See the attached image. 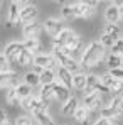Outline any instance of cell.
<instances>
[{"instance_id":"1","label":"cell","mask_w":123,"mask_h":125,"mask_svg":"<svg viewBox=\"0 0 123 125\" xmlns=\"http://www.w3.org/2000/svg\"><path fill=\"white\" fill-rule=\"evenodd\" d=\"M104 54H106V49L103 47L100 41H93L89 42L88 46H86V49H84V52H83L81 59V68H93V66H98L100 62L104 59Z\"/></svg>"},{"instance_id":"2","label":"cell","mask_w":123,"mask_h":125,"mask_svg":"<svg viewBox=\"0 0 123 125\" xmlns=\"http://www.w3.org/2000/svg\"><path fill=\"white\" fill-rule=\"evenodd\" d=\"M52 54H54V58H56V61H57V66L66 68V69L71 71L73 74L81 73V62L78 61V59H74V58H71V56H66V54H62L59 51H54V49H52Z\"/></svg>"},{"instance_id":"3","label":"cell","mask_w":123,"mask_h":125,"mask_svg":"<svg viewBox=\"0 0 123 125\" xmlns=\"http://www.w3.org/2000/svg\"><path fill=\"white\" fill-rule=\"evenodd\" d=\"M20 106L25 110V112L36 115V113H41V112H47L49 103L42 102L39 96H29V98H25V100L20 102Z\"/></svg>"},{"instance_id":"4","label":"cell","mask_w":123,"mask_h":125,"mask_svg":"<svg viewBox=\"0 0 123 125\" xmlns=\"http://www.w3.org/2000/svg\"><path fill=\"white\" fill-rule=\"evenodd\" d=\"M24 5H25L24 2H10L9 12H7L5 27H12V25H19L20 24V10H22Z\"/></svg>"},{"instance_id":"5","label":"cell","mask_w":123,"mask_h":125,"mask_svg":"<svg viewBox=\"0 0 123 125\" xmlns=\"http://www.w3.org/2000/svg\"><path fill=\"white\" fill-rule=\"evenodd\" d=\"M24 49H25V47H24L22 42H17V41L9 42V44L5 46V49H3V51H5L3 56L9 59L10 64H17V62H19V56H20V52Z\"/></svg>"},{"instance_id":"6","label":"cell","mask_w":123,"mask_h":125,"mask_svg":"<svg viewBox=\"0 0 123 125\" xmlns=\"http://www.w3.org/2000/svg\"><path fill=\"white\" fill-rule=\"evenodd\" d=\"M39 17V9L36 3H25L20 10V22L24 25L27 24H32V22H37Z\"/></svg>"},{"instance_id":"7","label":"cell","mask_w":123,"mask_h":125,"mask_svg":"<svg viewBox=\"0 0 123 125\" xmlns=\"http://www.w3.org/2000/svg\"><path fill=\"white\" fill-rule=\"evenodd\" d=\"M101 105H103V95L100 91L84 93V96H83V106H86L89 112L91 110H98Z\"/></svg>"},{"instance_id":"8","label":"cell","mask_w":123,"mask_h":125,"mask_svg":"<svg viewBox=\"0 0 123 125\" xmlns=\"http://www.w3.org/2000/svg\"><path fill=\"white\" fill-rule=\"evenodd\" d=\"M42 25H44V31H46L49 36H52V37H57L62 31L66 29V27H64L62 19H54V17L46 19V21L42 22Z\"/></svg>"},{"instance_id":"9","label":"cell","mask_w":123,"mask_h":125,"mask_svg":"<svg viewBox=\"0 0 123 125\" xmlns=\"http://www.w3.org/2000/svg\"><path fill=\"white\" fill-rule=\"evenodd\" d=\"M34 66L37 69H42V71L44 69H54V68H57V61H56L54 54H39L34 59Z\"/></svg>"},{"instance_id":"10","label":"cell","mask_w":123,"mask_h":125,"mask_svg":"<svg viewBox=\"0 0 123 125\" xmlns=\"http://www.w3.org/2000/svg\"><path fill=\"white\" fill-rule=\"evenodd\" d=\"M73 7H74V15L79 19H91L96 14V9L89 7L86 2H74Z\"/></svg>"},{"instance_id":"11","label":"cell","mask_w":123,"mask_h":125,"mask_svg":"<svg viewBox=\"0 0 123 125\" xmlns=\"http://www.w3.org/2000/svg\"><path fill=\"white\" fill-rule=\"evenodd\" d=\"M42 31H44V25H42L41 22H32V24L24 25L22 36H24L25 39H39V36L42 34Z\"/></svg>"},{"instance_id":"12","label":"cell","mask_w":123,"mask_h":125,"mask_svg":"<svg viewBox=\"0 0 123 125\" xmlns=\"http://www.w3.org/2000/svg\"><path fill=\"white\" fill-rule=\"evenodd\" d=\"M19 84V74L15 71L0 73V88H15Z\"/></svg>"},{"instance_id":"13","label":"cell","mask_w":123,"mask_h":125,"mask_svg":"<svg viewBox=\"0 0 123 125\" xmlns=\"http://www.w3.org/2000/svg\"><path fill=\"white\" fill-rule=\"evenodd\" d=\"M76 37H78V34H76L74 31H71V29H64L57 37H54V46L66 47V46H69L71 42L74 41Z\"/></svg>"},{"instance_id":"14","label":"cell","mask_w":123,"mask_h":125,"mask_svg":"<svg viewBox=\"0 0 123 125\" xmlns=\"http://www.w3.org/2000/svg\"><path fill=\"white\" fill-rule=\"evenodd\" d=\"M56 76H57V80H59V83L64 84L66 88H73V73L71 71H67L66 68H62V66H57L56 68Z\"/></svg>"},{"instance_id":"15","label":"cell","mask_w":123,"mask_h":125,"mask_svg":"<svg viewBox=\"0 0 123 125\" xmlns=\"http://www.w3.org/2000/svg\"><path fill=\"white\" fill-rule=\"evenodd\" d=\"M104 19H106L108 24H118V22L122 21V17H120V10H118V7H116L115 2L110 3V5L104 9Z\"/></svg>"},{"instance_id":"16","label":"cell","mask_w":123,"mask_h":125,"mask_svg":"<svg viewBox=\"0 0 123 125\" xmlns=\"http://www.w3.org/2000/svg\"><path fill=\"white\" fill-rule=\"evenodd\" d=\"M79 108V102H78V98L73 95L66 103H62L61 106V113L64 115V117H73L74 113H76V110Z\"/></svg>"},{"instance_id":"17","label":"cell","mask_w":123,"mask_h":125,"mask_svg":"<svg viewBox=\"0 0 123 125\" xmlns=\"http://www.w3.org/2000/svg\"><path fill=\"white\" fill-rule=\"evenodd\" d=\"M54 96H56L57 102L66 103V102L71 98V91H69V88H66L64 84H61L59 81H56V83H54Z\"/></svg>"},{"instance_id":"18","label":"cell","mask_w":123,"mask_h":125,"mask_svg":"<svg viewBox=\"0 0 123 125\" xmlns=\"http://www.w3.org/2000/svg\"><path fill=\"white\" fill-rule=\"evenodd\" d=\"M24 47L27 49V51H30L34 56H39V54H44L42 52V44L39 39H24Z\"/></svg>"},{"instance_id":"19","label":"cell","mask_w":123,"mask_h":125,"mask_svg":"<svg viewBox=\"0 0 123 125\" xmlns=\"http://www.w3.org/2000/svg\"><path fill=\"white\" fill-rule=\"evenodd\" d=\"M39 98L46 103H51L52 100H56L54 96V84H46V86H41L39 90Z\"/></svg>"},{"instance_id":"20","label":"cell","mask_w":123,"mask_h":125,"mask_svg":"<svg viewBox=\"0 0 123 125\" xmlns=\"http://www.w3.org/2000/svg\"><path fill=\"white\" fill-rule=\"evenodd\" d=\"M39 78H41V86H46V84H54V83H56V80H57V76H56V71H54V69H44L41 74H39Z\"/></svg>"},{"instance_id":"21","label":"cell","mask_w":123,"mask_h":125,"mask_svg":"<svg viewBox=\"0 0 123 125\" xmlns=\"http://www.w3.org/2000/svg\"><path fill=\"white\" fill-rule=\"evenodd\" d=\"M100 84H101V78H100L98 74L89 73V74L86 76V93H89V91H96Z\"/></svg>"},{"instance_id":"22","label":"cell","mask_w":123,"mask_h":125,"mask_svg":"<svg viewBox=\"0 0 123 125\" xmlns=\"http://www.w3.org/2000/svg\"><path fill=\"white\" fill-rule=\"evenodd\" d=\"M123 59L120 54H111L110 52V56L106 58V66H108V69L110 71H113V69H120V68H123Z\"/></svg>"},{"instance_id":"23","label":"cell","mask_w":123,"mask_h":125,"mask_svg":"<svg viewBox=\"0 0 123 125\" xmlns=\"http://www.w3.org/2000/svg\"><path fill=\"white\" fill-rule=\"evenodd\" d=\"M110 106L115 110V113H116L118 118H123V95L113 96L111 102H110Z\"/></svg>"},{"instance_id":"24","label":"cell","mask_w":123,"mask_h":125,"mask_svg":"<svg viewBox=\"0 0 123 125\" xmlns=\"http://www.w3.org/2000/svg\"><path fill=\"white\" fill-rule=\"evenodd\" d=\"M5 102H7V105H10V106H19L20 105L22 100L17 96L15 88H7L5 90Z\"/></svg>"},{"instance_id":"25","label":"cell","mask_w":123,"mask_h":125,"mask_svg":"<svg viewBox=\"0 0 123 125\" xmlns=\"http://www.w3.org/2000/svg\"><path fill=\"white\" fill-rule=\"evenodd\" d=\"M34 59H36V56L30 52V51H27V49H24L20 52V56H19V66L20 68H27V66H30V64H34Z\"/></svg>"},{"instance_id":"26","label":"cell","mask_w":123,"mask_h":125,"mask_svg":"<svg viewBox=\"0 0 123 125\" xmlns=\"http://www.w3.org/2000/svg\"><path fill=\"white\" fill-rule=\"evenodd\" d=\"M61 19L62 21H73V19H76V15H74V7H73L71 2H66L61 7Z\"/></svg>"},{"instance_id":"27","label":"cell","mask_w":123,"mask_h":125,"mask_svg":"<svg viewBox=\"0 0 123 125\" xmlns=\"http://www.w3.org/2000/svg\"><path fill=\"white\" fill-rule=\"evenodd\" d=\"M24 83L29 84L30 88H34V86L41 84V78H39V73H36V71H27V73H25V76H24Z\"/></svg>"},{"instance_id":"28","label":"cell","mask_w":123,"mask_h":125,"mask_svg":"<svg viewBox=\"0 0 123 125\" xmlns=\"http://www.w3.org/2000/svg\"><path fill=\"white\" fill-rule=\"evenodd\" d=\"M86 73H76L73 74V88L76 90H86Z\"/></svg>"},{"instance_id":"29","label":"cell","mask_w":123,"mask_h":125,"mask_svg":"<svg viewBox=\"0 0 123 125\" xmlns=\"http://www.w3.org/2000/svg\"><path fill=\"white\" fill-rule=\"evenodd\" d=\"M88 117H89V110H88L86 106H83V105H79V108H78L76 113L73 115V118H74L76 122H79V124H88Z\"/></svg>"},{"instance_id":"30","label":"cell","mask_w":123,"mask_h":125,"mask_svg":"<svg viewBox=\"0 0 123 125\" xmlns=\"http://www.w3.org/2000/svg\"><path fill=\"white\" fill-rule=\"evenodd\" d=\"M15 91H17V96H19L20 100H25V98L32 96V88H30L29 84H25V83H19L15 86Z\"/></svg>"},{"instance_id":"31","label":"cell","mask_w":123,"mask_h":125,"mask_svg":"<svg viewBox=\"0 0 123 125\" xmlns=\"http://www.w3.org/2000/svg\"><path fill=\"white\" fill-rule=\"evenodd\" d=\"M34 118L37 120V124L39 125H57L54 122V118L47 113V112H41V113H36L34 115Z\"/></svg>"},{"instance_id":"32","label":"cell","mask_w":123,"mask_h":125,"mask_svg":"<svg viewBox=\"0 0 123 125\" xmlns=\"http://www.w3.org/2000/svg\"><path fill=\"white\" fill-rule=\"evenodd\" d=\"M100 115H101V118H106V120H110V122H115V120H118V117H116L115 110H113L110 105H106V106H101V110H100Z\"/></svg>"},{"instance_id":"33","label":"cell","mask_w":123,"mask_h":125,"mask_svg":"<svg viewBox=\"0 0 123 125\" xmlns=\"http://www.w3.org/2000/svg\"><path fill=\"white\" fill-rule=\"evenodd\" d=\"M116 41H118V37H115V36H111V34H104V32H103L101 37H100V44H101L104 49H111Z\"/></svg>"},{"instance_id":"34","label":"cell","mask_w":123,"mask_h":125,"mask_svg":"<svg viewBox=\"0 0 123 125\" xmlns=\"http://www.w3.org/2000/svg\"><path fill=\"white\" fill-rule=\"evenodd\" d=\"M104 34H111V36H115V37L120 39V27H118V24H106Z\"/></svg>"},{"instance_id":"35","label":"cell","mask_w":123,"mask_h":125,"mask_svg":"<svg viewBox=\"0 0 123 125\" xmlns=\"http://www.w3.org/2000/svg\"><path fill=\"white\" fill-rule=\"evenodd\" d=\"M10 62H9V59L3 56V54H0V73H9V71H12L10 69Z\"/></svg>"},{"instance_id":"36","label":"cell","mask_w":123,"mask_h":125,"mask_svg":"<svg viewBox=\"0 0 123 125\" xmlns=\"http://www.w3.org/2000/svg\"><path fill=\"white\" fill-rule=\"evenodd\" d=\"M115 81H116V80H115V78L110 74V71H108L106 74H103V76H101V83L104 84L106 88H111V86L115 84Z\"/></svg>"},{"instance_id":"37","label":"cell","mask_w":123,"mask_h":125,"mask_svg":"<svg viewBox=\"0 0 123 125\" xmlns=\"http://www.w3.org/2000/svg\"><path fill=\"white\" fill-rule=\"evenodd\" d=\"M15 125H32V118L29 115H19L15 118Z\"/></svg>"},{"instance_id":"38","label":"cell","mask_w":123,"mask_h":125,"mask_svg":"<svg viewBox=\"0 0 123 125\" xmlns=\"http://www.w3.org/2000/svg\"><path fill=\"white\" fill-rule=\"evenodd\" d=\"M123 52V37H120L115 42V46L111 47V54H122Z\"/></svg>"},{"instance_id":"39","label":"cell","mask_w":123,"mask_h":125,"mask_svg":"<svg viewBox=\"0 0 123 125\" xmlns=\"http://www.w3.org/2000/svg\"><path fill=\"white\" fill-rule=\"evenodd\" d=\"M110 74L115 78V80H118V81H123V68L120 69H113V71H110Z\"/></svg>"},{"instance_id":"40","label":"cell","mask_w":123,"mask_h":125,"mask_svg":"<svg viewBox=\"0 0 123 125\" xmlns=\"http://www.w3.org/2000/svg\"><path fill=\"white\" fill-rule=\"evenodd\" d=\"M93 125H115V122H110V120H106V118H101V117H100Z\"/></svg>"},{"instance_id":"41","label":"cell","mask_w":123,"mask_h":125,"mask_svg":"<svg viewBox=\"0 0 123 125\" xmlns=\"http://www.w3.org/2000/svg\"><path fill=\"white\" fill-rule=\"evenodd\" d=\"M115 3H116V7L120 10V17H122V21H123V2H115Z\"/></svg>"},{"instance_id":"42","label":"cell","mask_w":123,"mask_h":125,"mask_svg":"<svg viewBox=\"0 0 123 125\" xmlns=\"http://www.w3.org/2000/svg\"><path fill=\"white\" fill-rule=\"evenodd\" d=\"M7 120H9V118H7V113L0 108V122H7Z\"/></svg>"},{"instance_id":"43","label":"cell","mask_w":123,"mask_h":125,"mask_svg":"<svg viewBox=\"0 0 123 125\" xmlns=\"http://www.w3.org/2000/svg\"><path fill=\"white\" fill-rule=\"evenodd\" d=\"M86 3H88L89 7H93V9H96V7H98V2H96V0H88Z\"/></svg>"},{"instance_id":"44","label":"cell","mask_w":123,"mask_h":125,"mask_svg":"<svg viewBox=\"0 0 123 125\" xmlns=\"http://www.w3.org/2000/svg\"><path fill=\"white\" fill-rule=\"evenodd\" d=\"M0 125H10V122L7 120V122H0Z\"/></svg>"},{"instance_id":"45","label":"cell","mask_w":123,"mask_h":125,"mask_svg":"<svg viewBox=\"0 0 123 125\" xmlns=\"http://www.w3.org/2000/svg\"><path fill=\"white\" fill-rule=\"evenodd\" d=\"M120 56H122V59H123V52H122V54H120Z\"/></svg>"},{"instance_id":"46","label":"cell","mask_w":123,"mask_h":125,"mask_svg":"<svg viewBox=\"0 0 123 125\" xmlns=\"http://www.w3.org/2000/svg\"><path fill=\"white\" fill-rule=\"evenodd\" d=\"M0 7H2V2H0Z\"/></svg>"}]
</instances>
